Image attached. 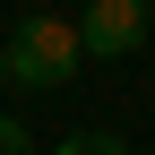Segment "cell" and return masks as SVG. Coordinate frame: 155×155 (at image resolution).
<instances>
[{
	"mask_svg": "<svg viewBox=\"0 0 155 155\" xmlns=\"http://www.w3.org/2000/svg\"><path fill=\"white\" fill-rule=\"evenodd\" d=\"M0 61H9L17 86L43 95V86H69L86 52H78V26H69V17H26L17 35H0Z\"/></svg>",
	"mask_w": 155,
	"mask_h": 155,
	"instance_id": "obj_1",
	"label": "cell"
},
{
	"mask_svg": "<svg viewBox=\"0 0 155 155\" xmlns=\"http://www.w3.org/2000/svg\"><path fill=\"white\" fill-rule=\"evenodd\" d=\"M147 17H155V0H147Z\"/></svg>",
	"mask_w": 155,
	"mask_h": 155,
	"instance_id": "obj_6",
	"label": "cell"
},
{
	"mask_svg": "<svg viewBox=\"0 0 155 155\" xmlns=\"http://www.w3.org/2000/svg\"><path fill=\"white\" fill-rule=\"evenodd\" d=\"M0 78H9V61H0Z\"/></svg>",
	"mask_w": 155,
	"mask_h": 155,
	"instance_id": "obj_5",
	"label": "cell"
},
{
	"mask_svg": "<svg viewBox=\"0 0 155 155\" xmlns=\"http://www.w3.org/2000/svg\"><path fill=\"white\" fill-rule=\"evenodd\" d=\"M52 155H129V147L112 138V129H86V138H61V147H52Z\"/></svg>",
	"mask_w": 155,
	"mask_h": 155,
	"instance_id": "obj_3",
	"label": "cell"
},
{
	"mask_svg": "<svg viewBox=\"0 0 155 155\" xmlns=\"http://www.w3.org/2000/svg\"><path fill=\"white\" fill-rule=\"evenodd\" d=\"M0 155H35V147H26V129H17L9 112H0Z\"/></svg>",
	"mask_w": 155,
	"mask_h": 155,
	"instance_id": "obj_4",
	"label": "cell"
},
{
	"mask_svg": "<svg viewBox=\"0 0 155 155\" xmlns=\"http://www.w3.org/2000/svg\"><path fill=\"white\" fill-rule=\"evenodd\" d=\"M138 43H147V0H86V17H78L86 61H129Z\"/></svg>",
	"mask_w": 155,
	"mask_h": 155,
	"instance_id": "obj_2",
	"label": "cell"
}]
</instances>
